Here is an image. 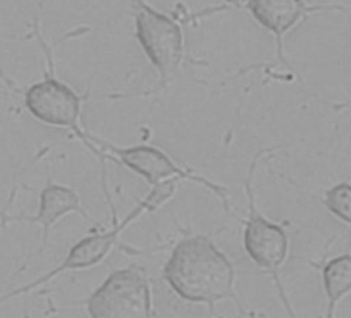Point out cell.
I'll list each match as a JSON object with an SVG mask.
<instances>
[{
    "label": "cell",
    "mask_w": 351,
    "mask_h": 318,
    "mask_svg": "<svg viewBox=\"0 0 351 318\" xmlns=\"http://www.w3.org/2000/svg\"><path fill=\"white\" fill-rule=\"evenodd\" d=\"M225 2H228L230 5H234V7H247L250 0H225Z\"/></svg>",
    "instance_id": "7c38bea8"
},
{
    "label": "cell",
    "mask_w": 351,
    "mask_h": 318,
    "mask_svg": "<svg viewBox=\"0 0 351 318\" xmlns=\"http://www.w3.org/2000/svg\"><path fill=\"white\" fill-rule=\"evenodd\" d=\"M256 159L252 164L250 180L247 181L245 191L248 197V219L243 226V248L259 269L274 275L276 284L280 286L278 271L285 265L289 254V236L281 225L274 223L258 211L254 204L252 177Z\"/></svg>",
    "instance_id": "8992f818"
},
{
    "label": "cell",
    "mask_w": 351,
    "mask_h": 318,
    "mask_svg": "<svg viewBox=\"0 0 351 318\" xmlns=\"http://www.w3.org/2000/svg\"><path fill=\"white\" fill-rule=\"evenodd\" d=\"M254 21L278 39L281 56V38L291 32L311 11L304 0H250L247 5Z\"/></svg>",
    "instance_id": "9c48e42d"
},
{
    "label": "cell",
    "mask_w": 351,
    "mask_h": 318,
    "mask_svg": "<svg viewBox=\"0 0 351 318\" xmlns=\"http://www.w3.org/2000/svg\"><path fill=\"white\" fill-rule=\"evenodd\" d=\"M322 281L328 298V318H332L339 301L351 292V253L328 260L322 269Z\"/></svg>",
    "instance_id": "30bf717a"
},
{
    "label": "cell",
    "mask_w": 351,
    "mask_h": 318,
    "mask_svg": "<svg viewBox=\"0 0 351 318\" xmlns=\"http://www.w3.org/2000/svg\"><path fill=\"white\" fill-rule=\"evenodd\" d=\"M27 111L47 127L69 128L78 133L83 97L69 84L61 82L52 71L33 83L24 94Z\"/></svg>",
    "instance_id": "52a82bcc"
},
{
    "label": "cell",
    "mask_w": 351,
    "mask_h": 318,
    "mask_svg": "<svg viewBox=\"0 0 351 318\" xmlns=\"http://www.w3.org/2000/svg\"><path fill=\"white\" fill-rule=\"evenodd\" d=\"M134 35L147 60L160 75V89L178 75L184 58V36L171 16L150 7L145 0H132Z\"/></svg>",
    "instance_id": "3957f363"
},
{
    "label": "cell",
    "mask_w": 351,
    "mask_h": 318,
    "mask_svg": "<svg viewBox=\"0 0 351 318\" xmlns=\"http://www.w3.org/2000/svg\"><path fill=\"white\" fill-rule=\"evenodd\" d=\"M164 281L189 303L214 308L222 299H236V270L231 259L209 236L184 237L172 249L162 269Z\"/></svg>",
    "instance_id": "6da1fadb"
},
{
    "label": "cell",
    "mask_w": 351,
    "mask_h": 318,
    "mask_svg": "<svg viewBox=\"0 0 351 318\" xmlns=\"http://www.w3.org/2000/svg\"><path fill=\"white\" fill-rule=\"evenodd\" d=\"M177 181H178L177 178H173V180L164 181V183L158 186H154V189L150 191V194L147 195L144 200L138 204V206H134L132 211L125 215V217L116 221L110 230L83 237L82 241H78L75 245L67 252V254L64 256V259L61 260L60 265H56L55 269L47 271L45 275L36 278L35 281L28 282L25 286L5 293L3 297H0V304L7 303V301L13 299L16 297H21V295L36 291L38 287L50 282L52 280H55L56 276L66 273V271L93 269V267L104 262V259L108 256L111 249L114 248V245L119 241V236L122 234L123 230H127L128 226L132 225L133 221L138 220L143 214L149 211H156V209L162 206L164 203L171 200L172 195L175 194V189H177Z\"/></svg>",
    "instance_id": "7a4b0ae2"
},
{
    "label": "cell",
    "mask_w": 351,
    "mask_h": 318,
    "mask_svg": "<svg viewBox=\"0 0 351 318\" xmlns=\"http://www.w3.org/2000/svg\"><path fill=\"white\" fill-rule=\"evenodd\" d=\"M82 139L89 142V147H97L99 151L104 153V156L112 158L122 166L132 170L136 175L143 177L147 183L152 187L164 183L167 180H191L195 181L198 184L206 186L211 189L214 194L219 195L226 203V191L223 187L211 183V181L200 177L194 172H189L183 167H180L173 159L162 151L158 147L152 145H132V147H119L111 144L108 140H104L100 138L89 133H77Z\"/></svg>",
    "instance_id": "5b68a950"
},
{
    "label": "cell",
    "mask_w": 351,
    "mask_h": 318,
    "mask_svg": "<svg viewBox=\"0 0 351 318\" xmlns=\"http://www.w3.org/2000/svg\"><path fill=\"white\" fill-rule=\"evenodd\" d=\"M325 208L334 217L351 225V183L342 181L325 192Z\"/></svg>",
    "instance_id": "8fae6325"
},
{
    "label": "cell",
    "mask_w": 351,
    "mask_h": 318,
    "mask_svg": "<svg viewBox=\"0 0 351 318\" xmlns=\"http://www.w3.org/2000/svg\"><path fill=\"white\" fill-rule=\"evenodd\" d=\"M90 318H152V289L136 267L114 270L86 301Z\"/></svg>",
    "instance_id": "277c9868"
},
{
    "label": "cell",
    "mask_w": 351,
    "mask_h": 318,
    "mask_svg": "<svg viewBox=\"0 0 351 318\" xmlns=\"http://www.w3.org/2000/svg\"><path fill=\"white\" fill-rule=\"evenodd\" d=\"M80 214L82 217L89 220L88 212L84 211L82 206L80 195L72 187H67L63 184L53 183L52 180H47V184L43 187L41 194H39V208L35 215H28V217H19V220L30 221V223H36L43 228V242L41 248L36 253H33L28 260H32L35 256L44 253L49 247L50 241V231L53 226L58 223L60 219L66 217L69 214Z\"/></svg>",
    "instance_id": "ba28073f"
}]
</instances>
